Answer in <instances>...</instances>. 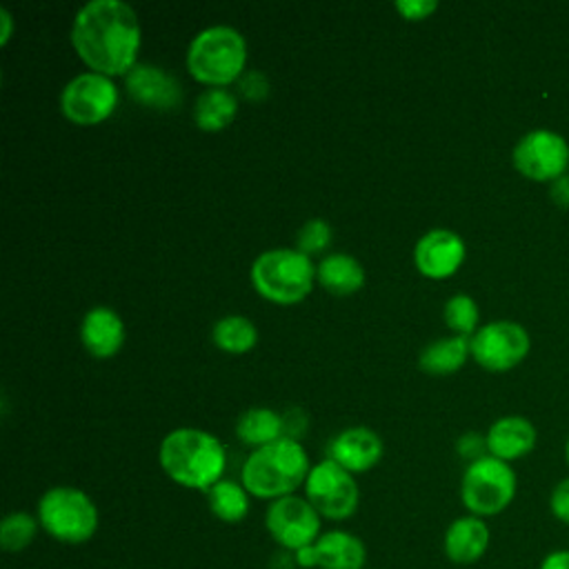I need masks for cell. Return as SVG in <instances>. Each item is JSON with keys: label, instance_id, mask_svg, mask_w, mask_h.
<instances>
[{"label": "cell", "instance_id": "8", "mask_svg": "<svg viewBox=\"0 0 569 569\" xmlns=\"http://www.w3.org/2000/svg\"><path fill=\"white\" fill-rule=\"evenodd\" d=\"M302 489L305 498L327 520L340 522L358 511L360 487L356 482V476L342 469L331 458L311 465Z\"/></svg>", "mask_w": 569, "mask_h": 569}, {"label": "cell", "instance_id": "22", "mask_svg": "<svg viewBox=\"0 0 569 569\" xmlns=\"http://www.w3.org/2000/svg\"><path fill=\"white\" fill-rule=\"evenodd\" d=\"M238 113V98L227 87H207L193 102V122L202 131L227 129Z\"/></svg>", "mask_w": 569, "mask_h": 569}, {"label": "cell", "instance_id": "16", "mask_svg": "<svg viewBox=\"0 0 569 569\" xmlns=\"http://www.w3.org/2000/svg\"><path fill=\"white\" fill-rule=\"evenodd\" d=\"M491 542V531L485 518L478 516H460L449 522L442 536V551L453 565H476L482 560Z\"/></svg>", "mask_w": 569, "mask_h": 569}, {"label": "cell", "instance_id": "27", "mask_svg": "<svg viewBox=\"0 0 569 569\" xmlns=\"http://www.w3.org/2000/svg\"><path fill=\"white\" fill-rule=\"evenodd\" d=\"M447 327L456 336H467L471 338L478 331V320H480V309L476 300L467 293H453L442 309Z\"/></svg>", "mask_w": 569, "mask_h": 569}, {"label": "cell", "instance_id": "25", "mask_svg": "<svg viewBox=\"0 0 569 569\" xmlns=\"http://www.w3.org/2000/svg\"><path fill=\"white\" fill-rule=\"evenodd\" d=\"M211 340L213 345L231 356L247 353L256 347L258 342V329L256 325L240 313H227L216 320L211 329Z\"/></svg>", "mask_w": 569, "mask_h": 569}, {"label": "cell", "instance_id": "19", "mask_svg": "<svg viewBox=\"0 0 569 569\" xmlns=\"http://www.w3.org/2000/svg\"><path fill=\"white\" fill-rule=\"evenodd\" d=\"M313 545L320 569H362L367 565V547L362 538L347 529L322 531Z\"/></svg>", "mask_w": 569, "mask_h": 569}, {"label": "cell", "instance_id": "26", "mask_svg": "<svg viewBox=\"0 0 569 569\" xmlns=\"http://www.w3.org/2000/svg\"><path fill=\"white\" fill-rule=\"evenodd\" d=\"M38 531H40L38 516L22 509L9 511L0 522V547L9 553L24 551L27 547H31Z\"/></svg>", "mask_w": 569, "mask_h": 569}, {"label": "cell", "instance_id": "1", "mask_svg": "<svg viewBox=\"0 0 569 569\" xmlns=\"http://www.w3.org/2000/svg\"><path fill=\"white\" fill-rule=\"evenodd\" d=\"M71 44L89 71L127 76L138 64L142 27L131 4L122 0H89L71 22Z\"/></svg>", "mask_w": 569, "mask_h": 569}, {"label": "cell", "instance_id": "3", "mask_svg": "<svg viewBox=\"0 0 569 569\" xmlns=\"http://www.w3.org/2000/svg\"><path fill=\"white\" fill-rule=\"evenodd\" d=\"M311 462L300 440L278 438L260 449H253L240 469V482L260 500H278L305 487Z\"/></svg>", "mask_w": 569, "mask_h": 569}, {"label": "cell", "instance_id": "13", "mask_svg": "<svg viewBox=\"0 0 569 569\" xmlns=\"http://www.w3.org/2000/svg\"><path fill=\"white\" fill-rule=\"evenodd\" d=\"M465 240L456 231L445 227H433L425 231L413 247V262L418 271L431 280L453 276L465 262Z\"/></svg>", "mask_w": 569, "mask_h": 569}, {"label": "cell", "instance_id": "9", "mask_svg": "<svg viewBox=\"0 0 569 569\" xmlns=\"http://www.w3.org/2000/svg\"><path fill=\"white\" fill-rule=\"evenodd\" d=\"M118 107V87L113 78L96 71L73 76L60 91L62 116L78 124L91 127L107 120Z\"/></svg>", "mask_w": 569, "mask_h": 569}, {"label": "cell", "instance_id": "29", "mask_svg": "<svg viewBox=\"0 0 569 569\" xmlns=\"http://www.w3.org/2000/svg\"><path fill=\"white\" fill-rule=\"evenodd\" d=\"M238 93L244 100L251 102H260L269 96V78L258 71V69H247L240 78H238Z\"/></svg>", "mask_w": 569, "mask_h": 569}, {"label": "cell", "instance_id": "31", "mask_svg": "<svg viewBox=\"0 0 569 569\" xmlns=\"http://www.w3.org/2000/svg\"><path fill=\"white\" fill-rule=\"evenodd\" d=\"M393 7H396V11H398L405 20L418 22V20L429 18V16L438 9V2H436V0H396Z\"/></svg>", "mask_w": 569, "mask_h": 569}, {"label": "cell", "instance_id": "5", "mask_svg": "<svg viewBox=\"0 0 569 569\" xmlns=\"http://www.w3.org/2000/svg\"><path fill=\"white\" fill-rule=\"evenodd\" d=\"M249 278L264 300L273 305H298L313 289L316 264L296 247H273L253 260Z\"/></svg>", "mask_w": 569, "mask_h": 569}, {"label": "cell", "instance_id": "2", "mask_svg": "<svg viewBox=\"0 0 569 569\" xmlns=\"http://www.w3.org/2000/svg\"><path fill=\"white\" fill-rule=\"evenodd\" d=\"M158 462L176 485L207 493L224 478L227 449L204 429L178 427L162 438Z\"/></svg>", "mask_w": 569, "mask_h": 569}, {"label": "cell", "instance_id": "6", "mask_svg": "<svg viewBox=\"0 0 569 569\" xmlns=\"http://www.w3.org/2000/svg\"><path fill=\"white\" fill-rule=\"evenodd\" d=\"M40 529L62 545L89 542L100 525L93 498L71 485L49 487L36 507Z\"/></svg>", "mask_w": 569, "mask_h": 569}, {"label": "cell", "instance_id": "15", "mask_svg": "<svg viewBox=\"0 0 569 569\" xmlns=\"http://www.w3.org/2000/svg\"><path fill=\"white\" fill-rule=\"evenodd\" d=\"M382 453H385L382 438L365 425H356L338 431L327 445V458H331L353 476L373 469L380 462Z\"/></svg>", "mask_w": 569, "mask_h": 569}, {"label": "cell", "instance_id": "21", "mask_svg": "<svg viewBox=\"0 0 569 569\" xmlns=\"http://www.w3.org/2000/svg\"><path fill=\"white\" fill-rule=\"evenodd\" d=\"M471 356V338L467 336H447L431 340L418 353V367L429 376H451L456 373L467 358Z\"/></svg>", "mask_w": 569, "mask_h": 569}, {"label": "cell", "instance_id": "23", "mask_svg": "<svg viewBox=\"0 0 569 569\" xmlns=\"http://www.w3.org/2000/svg\"><path fill=\"white\" fill-rule=\"evenodd\" d=\"M204 496L211 516L224 525L242 522L251 509V493L242 482L231 478L218 480Z\"/></svg>", "mask_w": 569, "mask_h": 569}, {"label": "cell", "instance_id": "28", "mask_svg": "<svg viewBox=\"0 0 569 569\" xmlns=\"http://www.w3.org/2000/svg\"><path fill=\"white\" fill-rule=\"evenodd\" d=\"M331 242H333V229L322 218L307 220L296 233V249L309 258L325 253L331 247Z\"/></svg>", "mask_w": 569, "mask_h": 569}, {"label": "cell", "instance_id": "7", "mask_svg": "<svg viewBox=\"0 0 569 569\" xmlns=\"http://www.w3.org/2000/svg\"><path fill=\"white\" fill-rule=\"evenodd\" d=\"M516 471L509 462L485 456L467 465L460 480V500L471 516L489 518L502 513L516 498Z\"/></svg>", "mask_w": 569, "mask_h": 569}, {"label": "cell", "instance_id": "12", "mask_svg": "<svg viewBox=\"0 0 569 569\" xmlns=\"http://www.w3.org/2000/svg\"><path fill=\"white\" fill-rule=\"evenodd\" d=\"M511 160L525 178L551 182L569 167V144L551 129H533L516 142Z\"/></svg>", "mask_w": 569, "mask_h": 569}, {"label": "cell", "instance_id": "38", "mask_svg": "<svg viewBox=\"0 0 569 569\" xmlns=\"http://www.w3.org/2000/svg\"><path fill=\"white\" fill-rule=\"evenodd\" d=\"M565 456H567V462H569V438H567V445H565Z\"/></svg>", "mask_w": 569, "mask_h": 569}, {"label": "cell", "instance_id": "30", "mask_svg": "<svg viewBox=\"0 0 569 569\" xmlns=\"http://www.w3.org/2000/svg\"><path fill=\"white\" fill-rule=\"evenodd\" d=\"M456 451L460 458L473 462V460H480L485 456H489V449H487V436H480L476 431H467L462 433L458 440H456Z\"/></svg>", "mask_w": 569, "mask_h": 569}, {"label": "cell", "instance_id": "11", "mask_svg": "<svg viewBox=\"0 0 569 569\" xmlns=\"http://www.w3.org/2000/svg\"><path fill=\"white\" fill-rule=\"evenodd\" d=\"M529 333L513 320H493L471 336V358L487 371H507L529 353Z\"/></svg>", "mask_w": 569, "mask_h": 569}, {"label": "cell", "instance_id": "18", "mask_svg": "<svg viewBox=\"0 0 569 569\" xmlns=\"http://www.w3.org/2000/svg\"><path fill=\"white\" fill-rule=\"evenodd\" d=\"M536 447V427L522 416L498 418L487 431L489 456L505 462L527 456Z\"/></svg>", "mask_w": 569, "mask_h": 569}, {"label": "cell", "instance_id": "24", "mask_svg": "<svg viewBox=\"0 0 569 569\" xmlns=\"http://www.w3.org/2000/svg\"><path fill=\"white\" fill-rule=\"evenodd\" d=\"M236 436L242 445L260 449L278 438H282V413L269 407L244 409L236 420Z\"/></svg>", "mask_w": 569, "mask_h": 569}, {"label": "cell", "instance_id": "17", "mask_svg": "<svg viewBox=\"0 0 569 569\" xmlns=\"http://www.w3.org/2000/svg\"><path fill=\"white\" fill-rule=\"evenodd\" d=\"M124 322L111 307H91L80 322V342L98 360L113 358L124 345Z\"/></svg>", "mask_w": 569, "mask_h": 569}, {"label": "cell", "instance_id": "35", "mask_svg": "<svg viewBox=\"0 0 569 569\" xmlns=\"http://www.w3.org/2000/svg\"><path fill=\"white\" fill-rule=\"evenodd\" d=\"M293 556V562L298 569H320V562H318V551H316V545H309V547H302L298 551L291 553Z\"/></svg>", "mask_w": 569, "mask_h": 569}, {"label": "cell", "instance_id": "10", "mask_svg": "<svg viewBox=\"0 0 569 569\" xmlns=\"http://www.w3.org/2000/svg\"><path fill=\"white\" fill-rule=\"evenodd\" d=\"M264 529L282 551H298L313 545L322 533V516L298 493L271 500L264 511Z\"/></svg>", "mask_w": 569, "mask_h": 569}, {"label": "cell", "instance_id": "4", "mask_svg": "<svg viewBox=\"0 0 569 569\" xmlns=\"http://www.w3.org/2000/svg\"><path fill=\"white\" fill-rule=\"evenodd\" d=\"M187 71L207 87H227L247 71V40L229 24L198 31L187 47Z\"/></svg>", "mask_w": 569, "mask_h": 569}, {"label": "cell", "instance_id": "14", "mask_svg": "<svg viewBox=\"0 0 569 569\" xmlns=\"http://www.w3.org/2000/svg\"><path fill=\"white\" fill-rule=\"evenodd\" d=\"M124 89L133 102L153 111H171L182 100L180 80L151 62H138L124 76Z\"/></svg>", "mask_w": 569, "mask_h": 569}, {"label": "cell", "instance_id": "34", "mask_svg": "<svg viewBox=\"0 0 569 569\" xmlns=\"http://www.w3.org/2000/svg\"><path fill=\"white\" fill-rule=\"evenodd\" d=\"M549 196H551V200H553L558 207L569 209V176H567V173H562L560 178L551 180Z\"/></svg>", "mask_w": 569, "mask_h": 569}, {"label": "cell", "instance_id": "36", "mask_svg": "<svg viewBox=\"0 0 569 569\" xmlns=\"http://www.w3.org/2000/svg\"><path fill=\"white\" fill-rule=\"evenodd\" d=\"M538 569H569V549H553L545 553Z\"/></svg>", "mask_w": 569, "mask_h": 569}, {"label": "cell", "instance_id": "37", "mask_svg": "<svg viewBox=\"0 0 569 569\" xmlns=\"http://www.w3.org/2000/svg\"><path fill=\"white\" fill-rule=\"evenodd\" d=\"M0 22H2V33H0V44H7L13 31V18L7 7H0Z\"/></svg>", "mask_w": 569, "mask_h": 569}, {"label": "cell", "instance_id": "33", "mask_svg": "<svg viewBox=\"0 0 569 569\" xmlns=\"http://www.w3.org/2000/svg\"><path fill=\"white\" fill-rule=\"evenodd\" d=\"M549 509H551V516L565 525H569V478L560 480L551 496H549Z\"/></svg>", "mask_w": 569, "mask_h": 569}, {"label": "cell", "instance_id": "20", "mask_svg": "<svg viewBox=\"0 0 569 569\" xmlns=\"http://www.w3.org/2000/svg\"><path fill=\"white\" fill-rule=\"evenodd\" d=\"M316 282L333 296H349L362 289L365 269L351 253L333 251L322 256L316 264Z\"/></svg>", "mask_w": 569, "mask_h": 569}, {"label": "cell", "instance_id": "32", "mask_svg": "<svg viewBox=\"0 0 569 569\" xmlns=\"http://www.w3.org/2000/svg\"><path fill=\"white\" fill-rule=\"evenodd\" d=\"M309 425V418L305 413V409L300 407H289L282 413V436L291 438V440H300V436H305Z\"/></svg>", "mask_w": 569, "mask_h": 569}]
</instances>
